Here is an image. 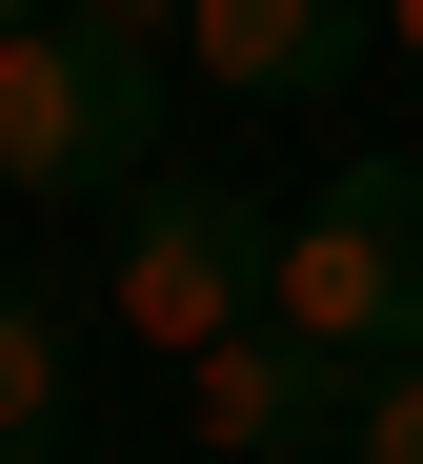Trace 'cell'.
I'll return each mask as SVG.
<instances>
[{
  "label": "cell",
  "mask_w": 423,
  "mask_h": 464,
  "mask_svg": "<svg viewBox=\"0 0 423 464\" xmlns=\"http://www.w3.org/2000/svg\"><path fill=\"white\" fill-rule=\"evenodd\" d=\"M121 243H101V324L141 363H202L222 324H263V263H283V202L242 182V162H141L121 202Z\"/></svg>",
  "instance_id": "obj_1"
},
{
  "label": "cell",
  "mask_w": 423,
  "mask_h": 464,
  "mask_svg": "<svg viewBox=\"0 0 423 464\" xmlns=\"http://www.w3.org/2000/svg\"><path fill=\"white\" fill-rule=\"evenodd\" d=\"M161 61L81 41V0H41V21H0V222H61V202H121L161 162Z\"/></svg>",
  "instance_id": "obj_2"
},
{
  "label": "cell",
  "mask_w": 423,
  "mask_h": 464,
  "mask_svg": "<svg viewBox=\"0 0 423 464\" xmlns=\"http://www.w3.org/2000/svg\"><path fill=\"white\" fill-rule=\"evenodd\" d=\"M263 324H303L322 363H403V343H423V162H322V182L283 202Z\"/></svg>",
  "instance_id": "obj_3"
},
{
  "label": "cell",
  "mask_w": 423,
  "mask_h": 464,
  "mask_svg": "<svg viewBox=\"0 0 423 464\" xmlns=\"http://www.w3.org/2000/svg\"><path fill=\"white\" fill-rule=\"evenodd\" d=\"M383 82V0H202L182 21V102L222 121H343Z\"/></svg>",
  "instance_id": "obj_4"
},
{
  "label": "cell",
  "mask_w": 423,
  "mask_h": 464,
  "mask_svg": "<svg viewBox=\"0 0 423 464\" xmlns=\"http://www.w3.org/2000/svg\"><path fill=\"white\" fill-rule=\"evenodd\" d=\"M343 404H363V363H322L303 324H222L182 363V444L202 464H343Z\"/></svg>",
  "instance_id": "obj_5"
},
{
  "label": "cell",
  "mask_w": 423,
  "mask_h": 464,
  "mask_svg": "<svg viewBox=\"0 0 423 464\" xmlns=\"http://www.w3.org/2000/svg\"><path fill=\"white\" fill-rule=\"evenodd\" d=\"M41 444H61V343L0 324V464H41Z\"/></svg>",
  "instance_id": "obj_6"
},
{
  "label": "cell",
  "mask_w": 423,
  "mask_h": 464,
  "mask_svg": "<svg viewBox=\"0 0 423 464\" xmlns=\"http://www.w3.org/2000/svg\"><path fill=\"white\" fill-rule=\"evenodd\" d=\"M343 464H423V343L363 363V404H343Z\"/></svg>",
  "instance_id": "obj_7"
},
{
  "label": "cell",
  "mask_w": 423,
  "mask_h": 464,
  "mask_svg": "<svg viewBox=\"0 0 423 464\" xmlns=\"http://www.w3.org/2000/svg\"><path fill=\"white\" fill-rule=\"evenodd\" d=\"M182 21H202V0H81V41H121V61H161V82H182Z\"/></svg>",
  "instance_id": "obj_8"
},
{
  "label": "cell",
  "mask_w": 423,
  "mask_h": 464,
  "mask_svg": "<svg viewBox=\"0 0 423 464\" xmlns=\"http://www.w3.org/2000/svg\"><path fill=\"white\" fill-rule=\"evenodd\" d=\"M383 61H403V82H423V0H383Z\"/></svg>",
  "instance_id": "obj_9"
},
{
  "label": "cell",
  "mask_w": 423,
  "mask_h": 464,
  "mask_svg": "<svg viewBox=\"0 0 423 464\" xmlns=\"http://www.w3.org/2000/svg\"><path fill=\"white\" fill-rule=\"evenodd\" d=\"M0 21H41V0H0Z\"/></svg>",
  "instance_id": "obj_10"
}]
</instances>
